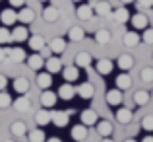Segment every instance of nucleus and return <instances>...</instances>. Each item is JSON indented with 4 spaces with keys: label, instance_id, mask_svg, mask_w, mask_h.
I'll return each instance as SVG.
<instances>
[{
    "label": "nucleus",
    "instance_id": "obj_9",
    "mask_svg": "<svg viewBox=\"0 0 153 142\" xmlns=\"http://www.w3.org/2000/svg\"><path fill=\"white\" fill-rule=\"evenodd\" d=\"M114 117H116V121H118L120 125H128L132 121V109L130 107H122V105H120V107L116 109Z\"/></svg>",
    "mask_w": 153,
    "mask_h": 142
},
{
    "label": "nucleus",
    "instance_id": "obj_40",
    "mask_svg": "<svg viewBox=\"0 0 153 142\" xmlns=\"http://www.w3.org/2000/svg\"><path fill=\"white\" fill-rule=\"evenodd\" d=\"M10 41H12V33L8 31V27L6 26L0 27V43L4 45V43H10Z\"/></svg>",
    "mask_w": 153,
    "mask_h": 142
},
{
    "label": "nucleus",
    "instance_id": "obj_2",
    "mask_svg": "<svg viewBox=\"0 0 153 142\" xmlns=\"http://www.w3.org/2000/svg\"><path fill=\"white\" fill-rule=\"evenodd\" d=\"M51 115H52V125L58 128L68 127V123H70V113L68 111H51Z\"/></svg>",
    "mask_w": 153,
    "mask_h": 142
},
{
    "label": "nucleus",
    "instance_id": "obj_33",
    "mask_svg": "<svg viewBox=\"0 0 153 142\" xmlns=\"http://www.w3.org/2000/svg\"><path fill=\"white\" fill-rule=\"evenodd\" d=\"M93 12H95L97 16H108V14L112 12V8H111V4H108L107 0H101V2H97V4L93 6Z\"/></svg>",
    "mask_w": 153,
    "mask_h": 142
},
{
    "label": "nucleus",
    "instance_id": "obj_52",
    "mask_svg": "<svg viewBox=\"0 0 153 142\" xmlns=\"http://www.w3.org/2000/svg\"><path fill=\"white\" fill-rule=\"evenodd\" d=\"M72 2H82V0H72Z\"/></svg>",
    "mask_w": 153,
    "mask_h": 142
},
{
    "label": "nucleus",
    "instance_id": "obj_25",
    "mask_svg": "<svg viewBox=\"0 0 153 142\" xmlns=\"http://www.w3.org/2000/svg\"><path fill=\"white\" fill-rule=\"evenodd\" d=\"M116 66L120 68V70H130L132 66H134V56L132 55H120L118 56V60H116Z\"/></svg>",
    "mask_w": 153,
    "mask_h": 142
},
{
    "label": "nucleus",
    "instance_id": "obj_38",
    "mask_svg": "<svg viewBox=\"0 0 153 142\" xmlns=\"http://www.w3.org/2000/svg\"><path fill=\"white\" fill-rule=\"evenodd\" d=\"M12 103H14V101H12L10 94H6V92H0V109H6V107H10Z\"/></svg>",
    "mask_w": 153,
    "mask_h": 142
},
{
    "label": "nucleus",
    "instance_id": "obj_41",
    "mask_svg": "<svg viewBox=\"0 0 153 142\" xmlns=\"http://www.w3.org/2000/svg\"><path fill=\"white\" fill-rule=\"evenodd\" d=\"M142 80L143 82H153V68L151 66L142 68Z\"/></svg>",
    "mask_w": 153,
    "mask_h": 142
},
{
    "label": "nucleus",
    "instance_id": "obj_54",
    "mask_svg": "<svg viewBox=\"0 0 153 142\" xmlns=\"http://www.w3.org/2000/svg\"><path fill=\"white\" fill-rule=\"evenodd\" d=\"M39 2H47V0H39Z\"/></svg>",
    "mask_w": 153,
    "mask_h": 142
},
{
    "label": "nucleus",
    "instance_id": "obj_11",
    "mask_svg": "<svg viewBox=\"0 0 153 142\" xmlns=\"http://www.w3.org/2000/svg\"><path fill=\"white\" fill-rule=\"evenodd\" d=\"M76 92H78V95L82 97V99H91V97L95 95L93 84H89V82H83V84H79V86L76 88Z\"/></svg>",
    "mask_w": 153,
    "mask_h": 142
},
{
    "label": "nucleus",
    "instance_id": "obj_4",
    "mask_svg": "<svg viewBox=\"0 0 153 142\" xmlns=\"http://www.w3.org/2000/svg\"><path fill=\"white\" fill-rule=\"evenodd\" d=\"M56 99H58V94H54V92H51V90H43V94H41V105L45 109H52L56 105Z\"/></svg>",
    "mask_w": 153,
    "mask_h": 142
},
{
    "label": "nucleus",
    "instance_id": "obj_24",
    "mask_svg": "<svg viewBox=\"0 0 153 142\" xmlns=\"http://www.w3.org/2000/svg\"><path fill=\"white\" fill-rule=\"evenodd\" d=\"M97 127V132H99V136H103V138H108V136L112 134V125H111V121H101L99 119V123L95 125Z\"/></svg>",
    "mask_w": 153,
    "mask_h": 142
},
{
    "label": "nucleus",
    "instance_id": "obj_13",
    "mask_svg": "<svg viewBox=\"0 0 153 142\" xmlns=\"http://www.w3.org/2000/svg\"><path fill=\"white\" fill-rule=\"evenodd\" d=\"M8 56H10L12 62H23V60H27V55L25 51H23L22 47H14V49H6Z\"/></svg>",
    "mask_w": 153,
    "mask_h": 142
},
{
    "label": "nucleus",
    "instance_id": "obj_17",
    "mask_svg": "<svg viewBox=\"0 0 153 142\" xmlns=\"http://www.w3.org/2000/svg\"><path fill=\"white\" fill-rule=\"evenodd\" d=\"M27 66H29L31 70H41V68L45 66V59H43V55L33 53L31 56H27Z\"/></svg>",
    "mask_w": 153,
    "mask_h": 142
},
{
    "label": "nucleus",
    "instance_id": "obj_49",
    "mask_svg": "<svg viewBox=\"0 0 153 142\" xmlns=\"http://www.w3.org/2000/svg\"><path fill=\"white\" fill-rule=\"evenodd\" d=\"M122 4H132V2H136V0H120Z\"/></svg>",
    "mask_w": 153,
    "mask_h": 142
},
{
    "label": "nucleus",
    "instance_id": "obj_36",
    "mask_svg": "<svg viewBox=\"0 0 153 142\" xmlns=\"http://www.w3.org/2000/svg\"><path fill=\"white\" fill-rule=\"evenodd\" d=\"M108 41H111V31L108 29H97V33H95V43L107 45Z\"/></svg>",
    "mask_w": 153,
    "mask_h": 142
},
{
    "label": "nucleus",
    "instance_id": "obj_37",
    "mask_svg": "<svg viewBox=\"0 0 153 142\" xmlns=\"http://www.w3.org/2000/svg\"><path fill=\"white\" fill-rule=\"evenodd\" d=\"M45 131L43 128H33V131L29 132V142H47L45 138Z\"/></svg>",
    "mask_w": 153,
    "mask_h": 142
},
{
    "label": "nucleus",
    "instance_id": "obj_46",
    "mask_svg": "<svg viewBox=\"0 0 153 142\" xmlns=\"http://www.w3.org/2000/svg\"><path fill=\"white\" fill-rule=\"evenodd\" d=\"M4 56H8V53H6V49H4V47H0V62L4 60Z\"/></svg>",
    "mask_w": 153,
    "mask_h": 142
},
{
    "label": "nucleus",
    "instance_id": "obj_8",
    "mask_svg": "<svg viewBox=\"0 0 153 142\" xmlns=\"http://www.w3.org/2000/svg\"><path fill=\"white\" fill-rule=\"evenodd\" d=\"M95 68H97V74L107 76V74H111V72H112L114 64H112V60H111V59H99V60H97V64H95Z\"/></svg>",
    "mask_w": 153,
    "mask_h": 142
},
{
    "label": "nucleus",
    "instance_id": "obj_15",
    "mask_svg": "<svg viewBox=\"0 0 153 142\" xmlns=\"http://www.w3.org/2000/svg\"><path fill=\"white\" fill-rule=\"evenodd\" d=\"M62 76H64V80L66 82H76V80L79 78V68L76 66V64H72V66H64L62 68Z\"/></svg>",
    "mask_w": 153,
    "mask_h": 142
},
{
    "label": "nucleus",
    "instance_id": "obj_34",
    "mask_svg": "<svg viewBox=\"0 0 153 142\" xmlns=\"http://www.w3.org/2000/svg\"><path fill=\"white\" fill-rule=\"evenodd\" d=\"M14 107H16V111H19V113H25V111H29L31 103H29V99H27L25 95H19L18 99L14 101Z\"/></svg>",
    "mask_w": 153,
    "mask_h": 142
},
{
    "label": "nucleus",
    "instance_id": "obj_14",
    "mask_svg": "<svg viewBox=\"0 0 153 142\" xmlns=\"http://www.w3.org/2000/svg\"><path fill=\"white\" fill-rule=\"evenodd\" d=\"M49 49H51V53H54V55L64 53L66 51V39L64 37H52L51 43H49Z\"/></svg>",
    "mask_w": 153,
    "mask_h": 142
},
{
    "label": "nucleus",
    "instance_id": "obj_10",
    "mask_svg": "<svg viewBox=\"0 0 153 142\" xmlns=\"http://www.w3.org/2000/svg\"><path fill=\"white\" fill-rule=\"evenodd\" d=\"M130 23H132V27L138 31V29H146L149 22H147V16L146 14H140V12H138V14L130 16Z\"/></svg>",
    "mask_w": 153,
    "mask_h": 142
},
{
    "label": "nucleus",
    "instance_id": "obj_22",
    "mask_svg": "<svg viewBox=\"0 0 153 142\" xmlns=\"http://www.w3.org/2000/svg\"><path fill=\"white\" fill-rule=\"evenodd\" d=\"M35 123H37L39 127H47L49 123H52V115H51V111H49V109H45V107H43L41 111H39L37 115H35Z\"/></svg>",
    "mask_w": 153,
    "mask_h": 142
},
{
    "label": "nucleus",
    "instance_id": "obj_31",
    "mask_svg": "<svg viewBox=\"0 0 153 142\" xmlns=\"http://www.w3.org/2000/svg\"><path fill=\"white\" fill-rule=\"evenodd\" d=\"M58 8L56 6H47L45 10H43V20L45 22H49V23H52V22H56L58 20Z\"/></svg>",
    "mask_w": 153,
    "mask_h": 142
},
{
    "label": "nucleus",
    "instance_id": "obj_1",
    "mask_svg": "<svg viewBox=\"0 0 153 142\" xmlns=\"http://www.w3.org/2000/svg\"><path fill=\"white\" fill-rule=\"evenodd\" d=\"M79 121H82V125H85V127H95V125L99 123V115L93 109H83V111L79 113Z\"/></svg>",
    "mask_w": 153,
    "mask_h": 142
},
{
    "label": "nucleus",
    "instance_id": "obj_3",
    "mask_svg": "<svg viewBox=\"0 0 153 142\" xmlns=\"http://www.w3.org/2000/svg\"><path fill=\"white\" fill-rule=\"evenodd\" d=\"M105 99H107V103L111 105V107H120V103L124 101V95H122V90H108L107 95H105Z\"/></svg>",
    "mask_w": 153,
    "mask_h": 142
},
{
    "label": "nucleus",
    "instance_id": "obj_30",
    "mask_svg": "<svg viewBox=\"0 0 153 142\" xmlns=\"http://www.w3.org/2000/svg\"><path fill=\"white\" fill-rule=\"evenodd\" d=\"M112 18H114L118 23H126V22H130V12H128L124 6L116 8V10H112Z\"/></svg>",
    "mask_w": 153,
    "mask_h": 142
},
{
    "label": "nucleus",
    "instance_id": "obj_44",
    "mask_svg": "<svg viewBox=\"0 0 153 142\" xmlns=\"http://www.w3.org/2000/svg\"><path fill=\"white\" fill-rule=\"evenodd\" d=\"M23 4H25V0H10L12 8H23Z\"/></svg>",
    "mask_w": 153,
    "mask_h": 142
},
{
    "label": "nucleus",
    "instance_id": "obj_35",
    "mask_svg": "<svg viewBox=\"0 0 153 142\" xmlns=\"http://www.w3.org/2000/svg\"><path fill=\"white\" fill-rule=\"evenodd\" d=\"M10 131H12V134H14V136L27 134V127H25V123H23V121H14V123H12V127H10Z\"/></svg>",
    "mask_w": 153,
    "mask_h": 142
},
{
    "label": "nucleus",
    "instance_id": "obj_55",
    "mask_svg": "<svg viewBox=\"0 0 153 142\" xmlns=\"http://www.w3.org/2000/svg\"><path fill=\"white\" fill-rule=\"evenodd\" d=\"M151 97H153V92H151Z\"/></svg>",
    "mask_w": 153,
    "mask_h": 142
},
{
    "label": "nucleus",
    "instance_id": "obj_32",
    "mask_svg": "<svg viewBox=\"0 0 153 142\" xmlns=\"http://www.w3.org/2000/svg\"><path fill=\"white\" fill-rule=\"evenodd\" d=\"M114 84H116L118 90H128V88L132 86V76L130 74H118L116 80H114Z\"/></svg>",
    "mask_w": 153,
    "mask_h": 142
},
{
    "label": "nucleus",
    "instance_id": "obj_53",
    "mask_svg": "<svg viewBox=\"0 0 153 142\" xmlns=\"http://www.w3.org/2000/svg\"><path fill=\"white\" fill-rule=\"evenodd\" d=\"M4 142H14V140H4Z\"/></svg>",
    "mask_w": 153,
    "mask_h": 142
},
{
    "label": "nucleus",
    "instance_id": "obj_29",
    "mask_svg": "<svg viewBox=\"0 0 153 142\" xmlns=\"http://www.w3.org/2000/svg\"><path fill=\"white\" fill-rule=\"evenodd\" d=\"M93 6H89V4H79L78 10H76V16H78L79 20H89L91 16H93Z\"/></svg>",
    "mask_w": 153,
    "mask_h": 142
},
{
    "label": "nucleus",
    "instance_id": "obj_6",
    "mask_svg": "<svg viewBox=\"0 0 153 142\" xmlns=\"http://www.w3.org/2000/svg\"><path fill=\"white\" fill-rule=\"evenodd\" d=\"M74 95H78V92H76V88L72 86L70 82L62 84V86L58 88V97H60V99H64V101H70Z\"/></svg>",
    "mask_w": 153,
    "mask_h": 142
},
{
    "label": "nucleus",
    "instance_id": "obj_5",
    "mask_svg": "<svg viewBox=\"0 0 153 142\" xmlns=\"http://www.w3.org/2000/svg\"><path fill=\"white\" fill-rule=\"evenodd\" d=\"M0 22H2V26H6V27L14 26V23L18 22V12H14L12 8L2 10V14H0Z\"/></svg>",
    "mask_w": 153,
    "mask_h": 142
},
{
    "label": "nucleus",
    "instance_id": "obj_18",
    "mask_svg": "<svg viewBox=\"0 0 153 142\" xmlns=\"http://www.w3.org/2000/svg\"><path fill=\"white\" fill-rule=\"evenodd\" d=\"M33 20H35V12L31 10V8H25V6H23L22 10L18 12V22H19V23H23V26L31 23Z\"/></svg>",
    "mask_w": 153,
    "mask_h": 142
},
{
    "label": "nucleus",
    "instance_id": "obj_19",
    "mask_svg": "<svg viewBox=\"0 0 153 142\" xmlns=\"http://www.w3.org/2000/svg\"><path fill=\"white\" fill-rule=\"evenodd\" d=\"M29 39V31H27V27L19 26V27H14V31H12V41L16 43H23Z\"/></svg>",
    "mask_w": 153,
    "mask_h": 142
},
{
    "label": "nucleus",
    "instance_id": "obj_21",
    "mask_svg": "<svg viewBox=\"0 0 153 142\" xmlns=\"http://www.w3.org/2000/svg\"><path fill=\"white\" fill-rule=\"evenodd\" d=\"M91 59H93V56L89 55V53H85V51H82V53H78V55H76V66L78 68H89L91 66Z\"/></svg>",
    "mask_w": 153,
    "mask_h": 142
},
{
    "label": "nucleus",
    "instance_id": "obj_27",
    "mask_svg": "<svg viewBox=\"0 0 153 142\" xmlns=\"http://www.w3.org/2000/svg\"><path fill=\"white\" fill-rule=\"evenodd\" d=\"M83 37H85V31H83V27L74 26V27H70V29H68V39H70V41L79 43V41H83Z\"/></svg>",
    "mask_w": 153,
    "mask_h": 142
},
{
    "label": "nucleus",
    "instance_id": "obj_23",
    "mask_svg": "<svg viewBox=\"0 0 153 142\" xmlns=\"http://www.w3.org/2000/svg\"><path fill=\"white\" fill-rule=\"evenodd\" d=\"M27 43H29V49L35 51V53H39V51L45 49V39H43V35H29Z\"/></svg>",
    "mask_w": 153,
    "mask_h": 142
},
{
    "label": "nucleus",
    "instance_id": "obj_39",
    "mask_svg": "<svg viewBox=\"0 0 153 142\" xmlns=\"http://www.w3.org/2000/svg\"><path fill=\"white\" fill-rule=\"evenodd\" d=\"M142 128L147 132H153V115H146L142 119Z\"/></svg>",
    "mask_w": 153,
    "mask_h": 142
},
{
    "label": "nucleus",
    "instance_id": "obj_47",
    "mask_svg": "<svg viewBox=\"0 0 153 142\" xmlns=\"http://www.w3.org/2000/svg\"><path fill=\"white\" fill-rule=\"evenodd\" d=\"M142 142H153V136H151V134H149V136H143Z\"/></svg>",
    "mask_w": 153,
    "mask_h": 142
},
{
    "label": "nucleus",
    "instance_id": "obj_26",
    "mask_svg": "<svg viewBox=\"0 0 153 142\" xmlns=\"http://www.w3.org/2000/svg\"><path fill=\"white\" fill-rule=\"evenodd\" d=\"M37 86L41 88V90H49L52 86V74L51 72H41V74H37Z\"/></svg>",
    "mask_w": 153,
    "mask_h": 142
},
{
    "label": "nucleus",
    "instance_id": "obj_51",
    "mask_svg": "<svg viewBox=\"0 0 153 142\" xmlns=\"http://www.w3.org/2000/svg\"><path fill=\"white\" fill-rule=\"evenodd\" d=\"M124 142H136V138H126Z\"/></svg>",
    "mask_w": 153,
    "mask_h": 142
},
{
    "label": "nucleus",
    "instance_id": "obj_50",
    "mask_svg": "<svg viewBox=\"0 0 153 142\" xmlns=\"http://www.w3.org/2000/svg\"><path fill=\"white\" fill-rule=\"evenodd\" d=\"M101 142H114V140H112V138H111V136H108V138H103Z\"/></svg>",
    "mask_w": 153,
    "mask_h": 142
},
{
    "label": "nucleus",
    "instance_id": "obj_16",
    "mask_svg": "<svg viewBox=\"0 0 153 142\" xmlns=\"http://www.w3.org/2000/svg\"><path fill=\"white\" fill-rule=\"evenodd\" d=\"M70 136H72L76 142L85 140V138H87V127H85V125H82V123H79V125H74V127H72Z\"/></svg>",
    "mask_w": 153,
    "mask_h": 142
},
{
    "label": "nucleus",
    "instance_id": "obj_45",
    "mask_svg": "<svg viewBox=\"0 0 153 142\" xmlns=\"http://www.w3.org/2000/svg\"><path fill=\"white\" fill-rule=\"evenodd\" d=\"M138 4L142 8H151L153 6V0H138Z\"/></svg>",
    "mask_w": 153,
    "mask_h": 142
},
{
    "label": "nucleus",
    "instance_id": "obj_48",
    "mask_svg": "<svg viewBox=\"0 0 153 142\" xmlns=\"http://www.w3.org/2000/svg\"><path fill=\"white\" fill-rule=\"evenodd\" d=\"M47 142H62V140H60L58 136H52V138H49V140H47Z\"/></svg>",
    "mask_w": 153,
    "mask_h": 142
},
{
    "label": "nucleus",
    "instance_id": "obj_7",
    "mask_svg": "<svg viewBox=\"0 0 153 142\" xmlns=\"http://www.w3.org/2000/svg\"><path fill=\"white\" fill-rule=\"evenodd\" d=\"M45 68L47 72H51V74H58V72H62V60L58 59V56H51V59L45 60Z\"/></svg>",
    "mask_w": 153,
    "mask_h": 142
},
{
    "label": "nucleus",
    "instance_id": "obj_42",
    "mask_svg": "<svg viewBox=\"0 0 153 142\" xmlns=\"http://www.w3.org/2000/svg\"><path fill=\"white\" fill-rule=\"evenodd\" d=\"M142 41H143V43H149V45H153V27H146V29H143Z\"/></svg>",
    "mask_w": 153,
    "mask_h": 142
},
{
    "label": "nucleus",
    "instance_id": "obj_20",
    "mask_svg": "<svg viewBox=\"0 0 153 142\" xmlns=\"http://www.w3.org/2000/svg\"><path fill=\"white\" fill-rule=\"evenodd\" d=\"M12 86H14V90L18 92L19 95H25L27 92H29V80L23 78V76H19V78L14 80V84H12Z\"/></svg>",
    "mask_w": 153,
    "mask_h": 142
},
{
    "label": "nucleus",
    "instance_id": "obj_28",
    "mask_svg": "<svg viewBox=\"0 0 153 142\" xmlns=\"http://www.w3.org/2000/svg\"><path fill=\"white\" fill-rule=\"evenodd\" d=\"M122 41H124V45H126V47H136L140 41H142V37L138 35V31H136V29H132V31H126V33H124Z\"/></svg>",
    "mask_w": 153,
    "mask_h": 142
},
{
    "label": "nucleus",
    "instance_id": "obj_12",
    "mask_svg": "<svg viewBox=\"0 0 153 142\" xmlns=\"http://www.w3.org/2000/svg\"><path fill=\"white\" fill-rule=\"evenodd\" d=\"M134 103L138 105V107H143V105H147L149 103V99H151V94L147 90H136L134 92Z\"/></svg>",
    "mask_w": 153,
    "mask_h": 142
},
{
    "label": "nucleus",
    "instance_id": "obj_43",
    "mask_svg": "<svg viewBox=\"0 0 153 142\" xmlns=\"http://www.w3.org/2000/svg\"><path fill=\"white\" fill-rule=\"evenodd\" d=\"M6 86H8V78H6V74H0V92L6 90Z\"/></svg>",
    "mask_w": 153,
    "mask_h": 142
}]
</instances>
